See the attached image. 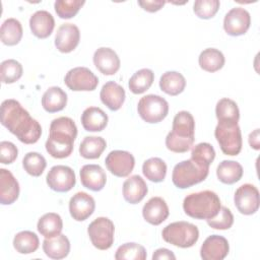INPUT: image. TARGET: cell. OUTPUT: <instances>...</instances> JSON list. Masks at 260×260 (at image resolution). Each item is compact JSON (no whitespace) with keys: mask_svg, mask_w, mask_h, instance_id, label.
<instances>
[{"mask_svg":"<svg viewBox=\"0 0 260 260\" xmlns=\"http://www.w3.org/2000/svg\"><path fill=\"white\" fill-rule=\"evenodd\" d=\"M1 124L25 144L36 143L42 135L40 123L13 99L5 100L1 104Z\"/></svg>","mask_w":260,"mask_h":260,"instance_id":"obj_1","label":"cell"},{"mask_svg":"<svg viewBox=\"0 0 260 260\" xmlns=\"http://www.w3.org/2000/svg\"><path fill=\"white\" fill-rule=\"evenodd\" d=\"M49 137L46 141V150L54 158L68 157L73 151L74 140L77 136V127L69 117L54 119L50 125Z\"/></svg>","mask_w":260,"mask_h":260,"instance_id":"obj_2","label":"cell"},{"mask_svg":"<svg viewBox=\"0 0 260 260\" xmlns=\"http://www.w3.org/2000/svg\"><path fill=\"white\" fill-rule=\"evenodd\" d=\"M195 121L187 111H181L174 117L172 131L166 137V146L177 153L187 152L193 145L195 137Z\"/></svg>","mask_w":260,"mask_h":260,"instance_id":"obj_3","label":"cell"},{"mask_svg":"<svg viewBox=\"0 0 260 260\" xmlns=\"http://www.w3.org/2000/svg\"><path fill=\"white\" fill-rule=\"evenodd\" d=\"M221 207L218 195L210 190H204L187 195L183 201L185 213L196 219H209L214 217Z\"/></svg>","mask_w":260,"mask_h":260,"instance_id":"obj_4","label":"cell"},{"mask_svg":"<svg viewBox=\"0 0 260 260\" xmlns=\"http://www.w3.org/2000/svg\"><path fill=\"white\" fill-rule=\"evenodd\" d=\"M208 173L209 168H205L190 158L174 167L172 181L177 188L186 189L204 181Z\"/></svg>","mask_w":260,"mask_h":260,"instance_id":"obj_5","label":"cell"},{"mask_svg":"<svg viewBox=\"0 0 260 260\" xmlns=\"http://www.w3.org/2000/svg\"><path fill=\"white\" fill-rule=\"evenodd\" d=\"M161 236L169 244L179 248H190L198 241L199 230L188 221H175L162 230Z\"/></svg>","mask_w":260,"mask_h":260,"instance_id":"obj_6","label":"cell"},{"mask_svg":"<svg viewBox=\"0 0 260 260\" xmlns=\"http://www.w3.org/2000/svg\"><path fill=\"white\" fill-rule=\"evenodd\" d=\"M214 136L221 151L226 155H238L242 149V134L238 123L218 122Z\"/></svg>","mask_w":260,"mask_h":260,"instance_id":"obj_7","label":"cell"},{"mask_svg":"<svg viewBox=\"0 0 260 260\" xmlns=\"http://www.w3.org/2000/svg\"><path fill=\"white\" fill-rule=\"evenodd\" d=\"M137 111L140 118L146 123H158L168 116L169 104L160 95L147 94L139 100Z\"/></svg>","mask_w":260,"mask_h":260,"instance_id":"obj_8","label":"cell"},{"mask_svg":"<svg viewBox=\"0 0 260 260\" xmlns=\"http://www.w3.org/2000/svg\"><path fill=\"white\" fill-rule=\"evenodd\" d=\"M115 226L108 217H98L87 228V234L91 244L99 250H108L114 243Z\"/></svg>","mask_w":260,"mask_h":260,"instance_id":"obj_9","label":"cell"},{"mask_svg":"<svg viewBox=\"0 0 260 260\" xmlns=\"http://www.w3.org/2000/svg\"><path fill=\"white\" fill-rule=\"evenodd\" d=\"M64 82L73 91H91L96 88L99 78L86 67H75L66 73Z\"/></svg>","mask_w":260,"mask_h":260,"instance_id":"obj_10","label":"cell"},{"mask_svg":"<svg viewBox=\"0 0 260 260\" xmlns=\"http://www.w3.org/2000/svg\"><path fill=\"white\" fill-rule=\"evenodd\" d=\"M234 202L240 213L245 215L254 214L258 210L260 204L257 187L252 184H243L236 190Z\"/></svg>","mask_w":260,"mask_h":260,"instance_id":"obj_11","label":"cell"},{"mask_svg":"<svg viewBox=\"0 0 260 260\" xmlns=\"http://www.w3.org/2000/svg\"><path fill=\"white\" fill-rule=\"evenodd\" d=\"M46 181L48 186L56 192H68L76 183L74 171L63 165H57L50 169Z\"/></svg>","mask_w":260,"mask_h":260,"instance_id":"obj_12","label":"cell"},{"mask_svg":"<svg viewBox=\"0 0 260 260\" xmlns=\"http://www.w3.org/2000/svg\"><path fill=\"white\" fill-rule=\"evenodd\" d=\"M106 167L116 177H128L134 169L135 158L132 153L126 150H113L106 159Z\"/></svg>","mask_w":260,"mask_h":260,"instance_id":"obj_13","label":"cell"},{"mask_svg":"<svg viewBox=\"0 0 260 260\" xmlns=\"http://www.w3.org/2000/svg\"><path fill=\"white\" fill-rule=\"evenodd\" d=\"M251 24L250 13L243 7L232 8L224 16L223 28L233 37L245 35Z\"/></svg>","mask_w":260,"mask_h":260,"instance_id":"obj_14","label":"cell"},{"mask_svg":"<svg viewBox=\"0 0 260 260\" xmlns=\"http://www.w3.org/2000/svg\"><path fill=\"white\" fill-rule=\"evenodd\" d=\"M230 251L228 240L218 235H212L206 238L200 249V256L203 260H222Z\"/></svg>","mask_w":260,"mask_h":260,"instance_id":"obj_15","label":"cell"},{"mask_svg":"<svg viewBox=\"0 0 260 260\" xmlns=\"http://www.w3.org/2000/svg\"><path fill=\"white\" fill-rule=\"evenodd\" d=\"M79 40V28L73 23H63L57 29L55 46L61 53H70L78 46Z\"/></svg>","mask_w":260,"mask_h":260,"instance_id":"obj_16","label":"cell"},{"mask_svg":"<svg viewBox=\"0 0 260 260\" xmlns=\"http://www.w3.org/2000/svg\"><path fill=\"white\" fill-rule=\"evenodd\" d=\"M94 199L85 192H77L69 201V212L76 221H83L94 211Z\"/></svg>","mask_w":260,"mask_h":260,"instance_id":"obj_17","label":"cell"},{"mask_svg":"<svg viewBox=\"0 0 260 260\" xmlns=\"http://www.w3.org/2000/svg\"><path fill=\"white\" fill-rule=\"evenodd\" d=\"M93 64L105 75H114L120 69V59L117 53L111 49L102 47L93 54Z\"/></svg>","mask_w":260,"mask_h":260,"instance_id":"obj_18","label":"cell"},{"mask_svg":"<svg viewBox=\"0 0 260 260\" xmlns=\"http://www.w3.org/2000/svg\"><path fill=\"white\" fill-rule=\"evenodd\" d=\"M170 214L168 204L161 197H151L142 208L143 218L150 224L158 225Z\"/></svg>","mask_w":260,"mask_h":260,"instance_id":"obj_19","label":"cell"},{"mask_svg":"<svg viewBox=\"0 0 260 260\" xmlns=\"http://www.w3.org/2000/svg\"><path fill=\"white\" fill-rule=\"evenodd\" d=\"M80 181L83 187L98 192L101 191L107 182L104 169L99 165H84L80 169Z\"/></svg>","mask_w":260,"mask_h":260,"instance_id":"obj_20","label":"cell"},{"mask_svg":"<svg viewBox=\"0 0 260 260\" xmlns=\"http://www.w3.org/2000/svg\"><path fill=\"white\" fill-rule=\"evenodd\" d=\"M19 196V184L12 173L0 169V202L3 205L12 204Z\"/></svg>","mask_w":260,"mask_h":260,"instance_id":"obj_21","label":"cell"},{"mask_svg":"<svg viewBox=\"0 0 260 260\" xmlns=\"http://www.w3.org/2000/svg\"><path fill=\"white\" fill-rule=\"evenodd\" d=\"M29 27L34 36L46 39L51 36L55 27L54 17L46 10H38L29 18Z\"/></svg>","mask_w":260,"mask_h":260,"instance_id":"obj_22","label":"cell"},{"mask_svg":"<svg viewBox=\"0 0 260 260\" xmlns=\"http://www.w3.org/2000/svg\"><path fill=\"white\" fill-rule=\"evenodd\" d=\"M125 89L115 81L106 82L100 92L102 103L111 111H118L125 101Z\"/></svg>","mask_w":260,"mask_h":260,"instance_id":"obj_23","label":"cell"},{"mask_svg":"<svg viewBox=\"0 0 260 260\" xmlns=\"http://www.w3.org/2000/svg\"><path fill=\"white\" fill-rule=\"evenodd\" d=\"M145 181L138 175H133L123 183V197L130 204L139 203L147 194Z\"/></svg>","mask_w":260,"mask_h":260,"instance_id":"obj_24","label":"cell"},{"mask_svg":"<svg viewBox=\"0 0 260 260\" xmlns=\"http://www.w3.org/2000/svg\"><path fill=\"white\" fill-rule=\"evenodd\" d=\"M108 115L98 107L86 108L81 115V124L88 132L103 131L108 125Z\"/></svg>","mask_w":260,"mask_h":260,"instance_id":"obj_25","label":"cell"},{"mask_svg":"<svg viewBox=\"0 0 260 260\" xmlns=\"http://www.w3.org/2000/svg\"><path fill=\"white\" fill-rule=\"evenodd\" d=\"M43 251L51 259H63L70 252V242L65 235L46 238L43 242Z\"/></svg>","mask_w":260,"mask_h":260,"instance_id":"obj_26","label":"cell"},{"mask_svg":"<svg viewBox=\"0 0 260 260\" xmlns=\"http://www.w3.org/2000/svg\"><path fill=\"white\" fill-rule=\"evenodd\" d=\"M67 105V93L58 86L49 87L42 96V106L48 113L62 111Z\"/></svg>","mask_w":260,"mask_h":260,"instance_id":"obj_27","label":"cell"},{"mask_svg":"<svg viewBox=\"0 0 260 260\" xmlns=\"http://www.w3.org/2000/svg\"><path fill=\"white\" fill-rule=\"evenodd\" d=\"M37 229L45 238H54L61 234L63 221L59 214L55 212H48L40 217Z\"/></svg>","mask_w":260,"mask_h":260,"instance_id":"obj_28","label":"cell"},{"mask_svg":"<svg viewBox=\"0 0 260 260\" xmlns=\"http://www.w3.org/2000/svg\"><path fill=\"white\" fill-rule=\"evenodd\" d=\"M216 176L223 184H235L243 177V167L235 160H222L217 166Z\"/></svg>","mask_w":260,"mask_h":260,"instance_id":"obj_29","label":"cell"},{"mask_svg":"<svg viewBox=\"0 0 260 260\" xmlns=\"http://www.w3.org/2000/svg\"><path fill=\"white\" fill-rule=\"evenodd\" d=\"M186 86L185 77L177 71H167L159 79L160 89L169 95H178L183 92Z\"/></svg>","mask_w":260,"mask_h":260,"instance_id":"obj_30","label":"cell"},{"mask_svg":"<svg viewBox=\"0 0 260 260\" xmlns=\"http://www.w3.org/2000/svg\"><path fill=\"white\" fill-rule=\"evenodd\" d=\"M223 54L215 48H207L203 50L198 58L199 66L207 72H216L224 65Z\"/></svg>","mask_w":260,"mask_h":260,"instance_id":"obj_31","label":"cell"},{"mask_svg":"<svg viewBox=\"0 0 260 260\" xmlns=\"http://www.w3.org/2000/svg\"><path fill=\"white\" fill-rule=\"evenodd\" d=\"M1 41L6 46L17 45L22 38V25L15 18H7L1 24L0 28Z\"/></svg>","mask_w":260,"mask_h":260,"instance_id":"obj_32","label":"cell"},{"mask_svg":"<svg viewBox=\"0 0 260 260\" xmlns=\"http://www.w3.org/2000/svg\"><path fill=\"white\" fill-rule=\"evenodd\" d=\"M107 142L100 136H86L79 145V153L82 157L87 159H95L106 149Z\"/></svg>","mask_w":260,"mask_h":260,"instance_id":"obj_33","label":"cell"},{"mask_svg":"<svg viewBox=\"0 0 260 260\" xmlns=\"http://www.w3.org/2000/svg\"><path fill=\"white\" fill-rule=\"evenodd\" d=\"M154 80V73L148 68H143L136 71L129 79L128 86L131 92L140 94L145 92L151 86Z\"/></svg>","mask_w":260,"mask_h":260,"instance_id":"obj_34","label":"cell"},{"mask_svg":"<svg viewBox=\"0 0 260 260\" xmlns=\"http://www.w3.org/2000/svg\"><path fill=\"white\" fill-rule=\"evenodd\" d=\"M215 115L218 122L238 123L240 119L238 105L236 102L228 98H223L217 102L215 107Z\"/></svg>","mask_w":260,"mask_h":260,"instance_id":"obj_35","label":"cell"},{"mask_svg":"<svg viewBox=\"0 0 260 260\" xmlns=\"http://www.w3.org/2000/svg\"><path fill=\"white\" fill-rule=\"evenodd\" d=\"M40 241L38 236L30 231L17 233L13 239V247L20 254H30L38 250Z\"/></svg>","mask_w":260,"mask_h":260,"instance_id":"obj_36","label":"cell"},{"mask_svg":"<svg viewBox=\"0 0 260 260\" xmlns=\"http://www.w3.org/2000/svg\"><path fill=\"white\" fill-rule=\"evenodd\" d=\"M142 173L151 182H162L167 175V165L159 157H150L143 162Z\"/></svg>","mask_w":260,"mask_h":260,"instance_id":"obj_37","label":"cell"},{"mask_svg":"<svg viewBox=\"0 0 260 260\" xmlns=\"http://www.w3.org/2000/svg\"><path fill=\"white\" fill-rule=\"evenodd\" d=\"M22 167L28 175L32 177H40L47 167V161L41 153L30 151L23 156Z\"/></svg>","mask_w":260,"mask_h":260,"instance_id":"obj_38","label":"cell"},{"mask_svg":"<svg viewBox=\"0 0 260 260\" xmlns=\"http://www.w3.org/2000/svg\"><path fill=\"white\" fill-rule=\"evenodd\" d=\"M146 256L145 248L137 243H125L115 253L117 260H145Z\"/></svg>","mask_w":260,"mask_h":260,"instance_id":"obj_39","label":"cell"},{"mask_svg":"<svg viewBox=\"0 0 260 260\" xmlns=\"http://www.w3.org/2000/svg\"><path fill=\"white\" fill-rule=\"evenodd\" d=\"M22 65L14 59H8L1 63V81L5 84L16 82L22 76Z\"/></svg>","mask_w":260,"mask_h":260,"instance_id":"obj_40","label":"cell"},{"mask_svg":"<svg viewBox=\"0 0 260 260\" xmlns=\"http://www.w3.org/2000/svg\"><path fill=\"white\" fill-rule=\"evenodd\" d=\"M214 158L215 150L213 146L207 142L198 143L191 151V159L205 168H209Z\"/></svg>","mask_w":260,"mask_h":260,"instance_id":"obj_41","label":"cell"},{"mask_svg":"<svg viewBox=\"0 0 260 260\" xmlns=\"http://www.w3.org/2000/svg\"><path fill=\"white\" fill-rule=\"evenodd\" d=\"M83 0H57L54 4L55 11L60 18L69 19L75 16L84 5Z\"/></svg>","mask_w":260,"mask_h":260,"instance_id":"obj_42","label":"cell"},{"mask_svg":"<svg viewBox=\"0 0 260 260\" xmlns=\"http://www.w3.org/2000/svg\"><path fill=\"white\" fill-rule=\"evenodd\" d=\"M219 5L218 0H197L194 2L193 11L199 18L209 19L216 14Z\"/></svg>","mask_w":260,"mask_h":260,"instance_id":"obj_43","label":"cell"},{"mask_svg":"<svg viewBox=\"0 0 260 260\" xmlns=\"http://www.w3.org/2000/svg\"><path fill=\"white\" fill-rule=\"evenodd\" d=\"M233 223L234 215L225 206H221L218 213L214 217L207 219V224L214 230H229L232 228Z\"/></svg>","mask_w":260,"mask_h":260,"instance_id":"obj_44","label":"cell"},{"mask_svg":"<svg viewBox=\"0 0 260 260\" xmlns=\"http://www.w3.org/2000/svg\"><path fill=\"white\" fill-rule=\"evenodd\" d=\"M18 155L17 147L10 141L0 142V161L4 165L12 164Z\"/></svg>","mask_w":260,"mask_h":260,"instance_id":"obj_45","label":"cell"},{"mask_svg":"<svg viewBox=\"0 0 260 260\" xmlns=\"http://www.w3.org/2000/svg\"><path fill=\"white\" fill-rule=\"evenodd\" d=\"M165 4H166V2L161 1V0L138 1V5H140L142 9H144L145 11H148V12H156V11H158L159 9H161L164 7Z\"/></svg>","mask_w":260,"mask_h":260,"instance_id":"obj_46","label":"cell"},{"mask_svg":"<svg viewBox=\"0 0 260 260\" xmlns=\"http://www.w3.org/2000/svg\"><path fill=\"white\" fill-rule=\"evenodd\" d=\"M152 259L153 260H161V259L175 260L176 256L171 250H169L167 248H160V249H157L154 251V253L152 254Z\"/></svg>","mask_w":260,"mask_h":260,"instance_id":"obj_47","label":"cell"},{"mask_svg":"<svg viewBox=\"0 0 260 260\" xmlns=\"http://www.w3.org/2000/svg\"><path fill=\"white\" fill-rule=\"evenodd\" d=\"M259 129H255L249 135V144L252 148L258 150L260 148V139H259Z\"/></svg>","mask_w":260,"mask_h":260,"instance_id":"obj_48","label":"cell"}]
</instances>
